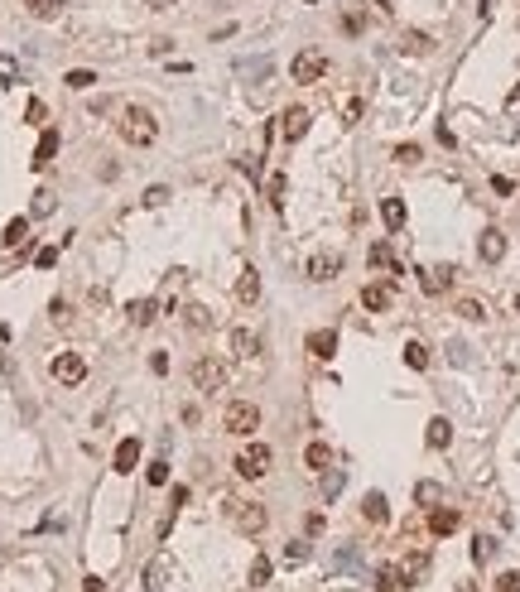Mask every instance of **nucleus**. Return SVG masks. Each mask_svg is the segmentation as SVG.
<instances>
[{
    "label": "nucleus",
    "instance_id": "nucleus-10",
    "mask_svg": "<svg viewBox=\"0 0 520 592\" xmlns=\"http://www.w3.org/2000/svg\"><path fill=\"white\" fill-rule=\"evenodd\" d=\"M111 467H116L121 477H131V472L140 467V438H121V443H116V458H111Z\"/></svg>",
    "mask_w": 520,
    "mask_h": 592
},
{
    "label": "nucleus",
    "instance_id": "nucleus-32",
    "mask_svg": "<svg viewBox=\"0 0 520 592\" xmlns=\"http://www.w3.org/2000/svg\"><path fill=\"white\" fill-rule=\"evenodd\" d=\"M405 366L424 371V366H429V347H424V342H405Z\"/></svg>",
    "mask_w": 520,
    "mask_h": 592
},
{
    "label": "nucleus",
    "instance_id": "nucleus-47",
    "mask_svg": "<svg viewBox=\"0 0 520 592\" xmlns=\"http://www.w3.org/2000/svg\"><path fill=\"white\" fill-rule=\"evenodd\" d=\"M284 559H289V564H303V559H308V544H299V539H294V544L284 549Z\"/></svg>",
    "mask_w": 520,
    "mask_h": 592
},
{
    "label": "nucleus",
    "instance_id": "nucleus-16",
    "mask_svg": "<svg viewBox=\"0 0 520 592\" xmlns=\"http://www.w3.org/2000/svg\"><path fill=\"white\" fill-rule=\"evenodd\" d=\"M376 588H381V592L410 588V578H405V568H400V564H381V568H376Z\"/></svg>",
    "mask_w": 520,
    "mask_h": 592
},
{
    "label": "nucleus",
    "instance_id": "nucleus-53",
    "mask_svg": "<svg viewBox=\"0 0 520 592\" xmlns=\"http://www.w3.org/2000/svg\"><path fill=\"white\" fill-rule=\"evenodd\" d=\"M458 592H477V583H458Z\"/></svg>",
    "mask_w": 520,
    "mask_h": 592
},
{
    "label": "nucleus",
    "instance_id": "nucleus-41",
    "mask_svg": "<svg viewBox=\"0 0 520 592\" xmlns=\"http://www.w3.org/2000/svg\"><path fill=\"white\" fill-rule=\"evenodd\" d=\"M44 116H49L44 102H29V107H25V121H29V126H44Z\"/></svg>",
    "mask_w": 520,
    "mask_h": 592
},
{
    "label": "nucleus",
    "instance_id": "nucleus-1",
    "mask_svg": "<svg viewBox=\"0 0 520 592\" xmlns=\"http://www.w3.org/2000/svg\"><path fill=\"white\" fill-rule=\"evenodd\" d=\"M116 131H121V140H126L131 150H150L155 135H159V121H155V111H150V107H126V111H121V121H116Z\"/></svg>",
    "mask_w": 520,
    "mask_h": 592
},
{
    "label": "nucleus",
    "instance_id": "nucleus-17",
    "mask_svg": "<svg viewBox=\"0 0 520 592\" xmlns=\"http://www.w3.org/2000/svg\"><path fill=\"white\" fill-rule=\"evenodd\" d=\"M231 351H236L241 361H250V356L260 351V337H255L250 327H231Z\"/></svg>",
    "mask_w": 520,
    "mask_h": 592
},
{
    "label": "nucleus",
    "instance_id": "nucleus-13",
    "mask_svg": "<svg viewBox=\"0 0 520 592\" xmlns=\"http://www.w3.org/2000/svg\"><path fill=\"white\" fill-rule=\"evenodd\" d=\"M279 121H284V126H279V131H284V140H303V135H308V121H313V116H308L303 107H289L284 116H279Z\"/></svg>",
    "mask_w": 520,
    "mask_h": 592
},
{
    "label": "nucleus",
    "instance_id": "nucleus-5",
    "mask_svg": "<svg viewBox=\"0 0 520 592\" xmlns=\"http://www.w3.org/2000/svg\"><path fill=\"white\" fill-rule=\"evenodd\" d=\"M226 511H231V520H236L241 535H260V530L270 525V511H265L260 501H231Z\"/></svg>",
    "mask_w": 520,
    "mask_h": 592
},
{
    "label": "nucleus",
    "instance_id": "nucleus-30",
    "mask_svg": "<svg viewBox=\"0 0 520 592\" xmlns=\"http://www.w3.org/2000/svg\"><path fill=\"white\" fill-rule=\"evenodd\" d=\"M458 318H467V323H482L487 318V308H482V298H458V308H453Z\"/></svg>",
    "mask_w": 520,
    "mask_h": 592
},
{
    "label": "nucleus",
    "instance_id": "nucleus-31",
    "mask_svg": "<svg viewBox=\"0 0 520 592\" xmlns=\"http://www.w3.org/2000/svg\"><path fill=\"white\" fill-rule=\"evenodd\" d=\"M414 501H419V506H438V501H443V486H438V482H419V486H414Z\"/></svg>",
    "mask_w": 520,
    "mask_h": 592
},
{
    "label": "nucleus",
    "instance_id": "nucleus-37",
    "mask_svg": "<svg viewBox=\"0 0 520 592\" xmlns=\"http://www.w3.org/2000/svg\"><path fill=\"white\" fill-rule=\"evenodd\" d=\"M265 198H270V207L284 203V174H270V183H265Z\"/></svg>",
    "mask_w": 520,
    "mask_h": 592
},
{
    "label": "nucleus",
    "instance_id": "nucleus-12",
    "mask_svg": "<svg viewBox=\"0 0 520 592\" xmlns=\"http://www.w3.org/2000/svg\"><path fill=\"white\" fill-rule=\"evenodd\" d=\"M477 255H482L487 265H496V260L506 255V236H501L496 226H487V231H482V241H477Z\"/></svg>",
    "mask_w": 520,
    "mask_h": 592
},
{
    "label": "nucleus",
    "instance_id": "nucleus-20",
    "mask_svg": "<svg viewBox=\"0 0 520 592\" xmlns=\"http://www.w3.org/2000/svg\"><path fill=\"white\" fill-rule=\"evenodd\" d=\"M400 49H405V54H414V58H424V54H434V39H429L424 29H405Z\"/></svg>",
    "mask_w": 520,
    "mask_h": 592
},
{
    "label": "nucleus",
    "instance_id": "nucleus-24",
    "mask_svg": "<svg viewBox=\"0 0 520 592\" xmlns=\"http://www.w3.org/2000/svg\"><path fill=\"white\" fill-rule=\"evenodd\" d=\"M303 462H308L313 472H328V467H332V448H328V443H308V448H303Z\"/></svg>",
    "mask_w": 520,
    "mask_h": 592
},
{
    "label": "nucleus",
    "instance_id": "nucleus-18",
    "mask_svg": "<svg viewBox=\"0 0 520 592\" xmlns=\"http://www.w3.org/2000/svg\"><path fill=\"white\" fill-rule=\"evenodd\" d=\"M390 298H395V289H390V284H366V289H361V303H366L371 313L390 308Z\"/></svg>",
    "mask_w": 520,
    "mask_h": 592
},
{
    "label": "nucleus",
    "instance_id": "nucleus-46",
    "mask_svg": "<svg viewBox=\"0 0 520 592\" xmlns=\"http://www.w3.org/2000/svg\"><path fill=\"white\" fill-rule=\"evenodd\" d=\"M496 592H520V573H501V578H496Z\"/></svg>",
    "mask_w": 520,
    "mask_h": 592
},
{
    "label": "nucleus",
    "instance_id": "nucleus-56",
    "mask_svg": "<svg viewBox=\"0 0 520 592\" xmlns=\"http://www.w3.org/2000/svg\"><path fill=\"white\" fill-rule=\"evenodd\" d=\"M516 313H520V294H516Z\"/></svg>",
    "mask_w": 520,
    "mask_h": 592
},
{
    "label": "nucleus",
    "instance_id": "nucleus-9",
    "mask_svg": "<svg viewBox=\"0 0 520 592\" xmlns=\"http://www.w3.org/2000/svg\"><path fill=\"white\" fill-rule=\"evenodd\" d=\"M419 274V289L424 294H443L448 284H453V265H424V270H414Z\"/></svg>",
    "mask_w": 520,
    "mask_h": 592
},
{
    "label": "nucleus",
    "instance_id": "nucleus-7",
    "mask_svg": "<svg viewBox=\"0 0 520 592\" xmlns=\"http://www.w3.org/2000/svg\"><path fill=\"white\" fill-rule=\"evenodd\" d=\"M308 279H313V284H328V279H337V274H342V255H337V250H318V255H308Z\"/></svg>",
    "mask_w": 520,
    "mask_h": 592
},
{
    "label": "nucleus",
    "instance_id": "nucleus-27",
    "mask_svg": "<svg viewBox=\"0 0 520 592\" xmlns=\"http://www.w3.org/2000/svg\"><path fill=\"white\" fill-rule=\"evenodd\" d=\"M164 573H169V559H164V554H159V559H150V568H145V588L159 592V588H164Z\"/></svg>",
    "mask_w": 520,
    "mask_h": 592
},
{
    "label": "nucleus",
    "instance_id": "nucleus-33",
    "mask_svg": "<svg viewBox=\"0 0 520 592\" xmlns=\"http://www.w3.org/2000/svg\"><path fill=\"white\" fill-rule=\"evenodd\" d=\"M400 568H405V578H410V583H419V578L429 573V554H410Z\"/></svg>",
    "mask_w": 520,
    "mask_h": 592
},
{
    "label": "nucleus",
    "instance_id": "nucleus-43",
    "mask_svg": "<svg viewBox=\"0 0 520 592\" xmlns=\"http://www.w3.org/2000/svg\"><path fill=\"white\" fill-rule=\"evenodd\" d=\"M145 203H150V207H164V203H169V188H164V183H155V188L145 193Z\"/></svg>",
    "mask_w": 520,
    "mask_h": 592
},
{
    "label": "nucleus",
    "instance_id": "nucleus-25",
    "mask_svg": "<svg viewBox=\"0 0 520 592\" xmlns=\"http://www.w3.org/2000/svg\"><path fill=\"white\" fill-rule=\"evenodd\" d=\"M126 313H131V323H135V327H150V323H155V313H159V308H155V298H135V303H131Z\"/></svg>",
    "mask_w": 520,
    "mask_h": 592
},
{
    "label": "nucleus",
    "instance_id": "nucleus-26",
    "mask_svg": "<svg viewBox=\"0 0 520 592\" xmlns=\"http://www.w3.org/2000/svg\"><path fill=\"white\" fill-rule=\"evenodd\" d=\"M424 438H429V448H448V443H453V424H448V419H429V433H424Z\"/></svg>",
    "mask_w": 520,
    "mask_h": 592
},
{
    "label": "nucleus",
    "instance_id": "nucleus-34",
    "mask_svg": "<svg viewBox=\"0 0 520 592\" xmlns=\"http://www.w3.org/2000/svg\"><path fill=\"white\" fill-rule=\"evenodd\" d=\"M68 87H73V92H87V87H92V82H97V73H92V68H73V73H68Z\"/></svg>",
    "mask_w": 520,
    "mask_h": 592
},
{
    "label": "nucleus",
    "instance_id": "nucleus-11",
    "mask_svg": "<svg viewBox=\"0 0 520 592\" xmlns=\"http://www.w3.org/2000/svg\"><path fill=\"white\" fill-rule=\"evenodd\" d=\"M308 351H313L318 361H332V356H337V332H332V327H318V332H308Z\"/></svg>",
    "mask_w": 520,
    "mask_h": 592
},
{
    "label": "nucleus",
    "instance_id": "nucleus-36",
    "mask_svg": "<svg viewBox=\"0 0 520 592\" xmlns=\"http://www.w3.org/2000/svg\"><path fill=\"white\" fill-rule=\"evenodd\" d=\"M25 5H29V15H39V20H54L63 0H25Z\"/></svg>",
    "mask_w": 520,
    "mask_h": 592
},
{
    "label": "nucleus",
    "instance_id": "nucleus-23",
    "mask_svg": "<svg viewBox=\"0 0 520 592\" xmlns=\"http://www.w3.org/2000/svg\"><path fill=\"white\" fill-rule=\"evenodd\" d=\"M381 222L390 231H400V226H405V203H400V198H381Z\"/></svg>",
    "mask_w": 520,
    "mask_h": 592
},
{
    "label": "nucleus",
    "instance_id": "nucleus-44",
    "mask_svg": "<svg viewBox=\"0 0 520 592\" xmlns=\"http://www.w3.org/2000/svg\"><path fill=\"white\" fill-rule=\"evenodd\" d=\"M472 559L487 564V559H492V539H472Z\"/></svg>",
    "mask_w": 520,
    "mask_h": 592
},
{
    "label": "nucleus",
    "instance_id": "nucleus-28",
    "mask_svg": "<svg viewBox=\"0 0 520 592\" xmlns=\"http://www.w3.org/2000/svg\"><path fill=\"white\" fill-rule=\"evenodd\" d=\"M0 241L10 246V250H15V246H25L29 241V217H15V222L5 226V236H0Z\"/></svg>",
    "mask_w": 520,
    "mask_h": 592
},
{
    "label": "nucleus",
    "instance_id": "nucleus-21",
    "mask_svg": "<svg viewBox=\"0 0 520 592\" xmlns=\"http://www.w3.org/2000/svg\"><path fill=\"white\" fill-rule=\"evenodd\" d=\"M458 525H463V515H458V511H448V506H438V511L429 515V530H434V535H453Z\"/></svg>",
    "mask_w": 520,
    "mask_h": 592
},
{
    "label": "nucleus",
    "instance_id": "nucleus-39",
    "mask_svg": "<svg viewBox=\"0 0 520 592\" xmlns=\"http://www.w3.org/2000/svg\"><path fill=\"white\" fill-rule=\"evenodd\" d=\"M34 265H39V270H54V265H58V246H44V250H34Z\"/></svg>",
    "mask_w": 520,
    "mask_h": 592
},
{
    "label": "nucleus",
    "instance_id": "nucleus-35",
    "mask_svg": "<svg viewBox=\"0 0 520 592\" xmlns=\"http://www.w3.org/2000/svg\"><path fill=\"white\" fill-rule=\"evenodd\" d=\"M265 583H270V559L260 554V559L250 564V588H265Z\"/></svg>",
    "mask_w": 520,
    "mask_h": 592
},
{
    "label": "nucleus",
    "instance_id": "nucleus-45",
    "mask_svg": "<svg viewBox=\"0 0 520 592\" xmlns=\"http://www.w3.org/2000/svg\"><path fill=\"white\" fill-rule=\"evenodd\" d=\"M169 482V462H150V486H164Z\"/></svg>",
    "mask_w": 520,
    "mask_h": 592
},
{
    "label": "nucleus",
    "instance_id": "nucleus-48",
    "mask_svg": "<svg viewBox=\"0 0 520 592\" xmlns=\"http://www.w3.org/2000/svg\"><path fill=\"white\" fill-rule=\"evenodd\" d=\"M323 491L337 496V491H342V472H328V477H323Z\"/></svg>",
    "mask_w": 520,
    "mask_h": 592
},
{
    "label": "nucleus",
    "instance_id": "nucleus-4",
    "mask_svg": "<svg viewBox=\"0 0 520 592\" xmlns=\"http://www.w3.org/2000/svg\"><path fill=\"white\" fill-rule=\"evenodd\" d=\"M231 467H236V477L255 482V477H265V472H270V448H265V443H246V448L236 453Z\"/></svg>",
    "mask_w": 520,
    "mask_h": 592
},
{
    "label": "nucleus",
    "instance_id": "nucleus-15",
    "mask_svg": "<svg viewBox=\"0 0 520 592\" xmlns=\"http://www.w3.org/2000/svg\"><path fill=\"white\" fill-rule=\"evenodd\" d=\"M54 155H58V131L49 126V131L39 135V145H34V159H29V164H34V169H49V164H54Z\"/></svg>",
    "mask_w": 520,
    "mask_h": 592
},
{
    "label": "nucleus",
    "instance_id": "nucleus-29",
    "mask_svg": "<svg viewBox=\"0 0 520 592\" xmlns=\"http://www.w3.org/2000/svg\"><path fill=\"white\" fill-rule=\"evenodd\" d=\"M183 323L198 327V332H207V327H212V313H207L202 303H183Z\"/></svg>",
    "mask_w": 520,
    "mask_h": 592
},
{
    "label": "nucleus",
    "instance_id": "nucleus-8",
    "mask_svg": "<svg viewBox=\"0 0 520 592\" xmlns=\"http://www.w3.org/2000/svg\"><path fill=\"white\" fill-rule=\"evenodd\" d=\"M83 376H87V361L78 351H58L54 356V380L58 385H83Z\"/></svg>",
    "mask_w": 520,
    "mask_h": 592
},
{
    "label": "nucleus",
    "instance_id": "nucleus-55",
    "mask_svg": "<svg viewBox=\"0 0 520 592\" xmlns=\"http://www.w3.org/2000/svg\"><path fill=\"white\" fill-rule=\"evenodd\" d=\"M376 5H381V10H390V0H376Z\"/></svg>",
    "mask_w": 520,
    "mask_h": 592
},
{
    "label": "nucleus",
    "instance_id": "nucleus-54",
    "mask_svg": "<svg viewBox=\"0 0 520 592\" xmlns=\"http://www.w3.org/2000/svg\"><path fill=\"white\" fill-rule=\"evenodd\" d=\"M145 5H155V10H164V5H169V0H145Z\"/></svg>",
    "mask_w": 520,
    "mask_h": 592
},
{
    "label": "nucleus",
    "instance_id": "nucleus-3",
    "mask_svg": "<svg viewBox=\"0 0 520 592\" xmlns=\"http://www.w3.org/2000/svg\"><path fill=\"white\" fill-rule=\"evenodd\" d=\"M222 429L226 433H255L260 429V404H250V400H231L226 409H222Z\"/></svg>",
    "mask_w": 520,
    "mask_h": 592
},
{
    "label": "nucleus",
    "instance_id": "nucleus-19",
    "mask_svg": "<svg viewBox=\"0 0 520 592\" xmlns=\"http://www.w3.org/2000/svg\"><path fill=\"white\" fill-rule=\"evenodd\" d=\"M366 260H371V270H390V274H400V260H395V250L385 241H376L371 250H366Z\"/></svg>",
    "mask_w": 520,
    "mask_h": 592
},
{
    "label": "nucleus",
    "instance_id": "nucleus-22",
    "mask_svg": "<svg viewBox=\"0 0 520 592\" xmlns=\"http://www.w3.org/2000/svg\"><path fill=\"white\" fill-rule=\"evenodd\" d=\"M361 515H366L371 525H385V520H390V506H385V496H381V491H371V496L361 501Z\"/></svg>",
    "mask_w": 520,
    "mask_h": 592
},
{
    "label": "nucleus",
    "instance_id": "nucleus-50",
    "mask_svg": "<svg viewBox=\"0 0 520 592\" xmlns=\"http://www.w3.org/2000/svg\"><path fill=\"white\" fill-rule=\"evenodd\" d=\"M150 371H155V376H164V371H169V356H164V351H155V356H150Z\"/></svg>",
    "mask_w": 520,
    "mask_h": 592
},
{
    "label": "nucleus",
    "instance_id": "nucleus-42",
    "mask_svg": "<svg viewBox=\"0 0 520 592\" xmlns=\"http://www.w3.org/2000/svg\"><path fill=\"white\" fill-rule=\"evenodd\" d=\"M395 164H419V145H395Z\"/></svg>",
    "mask_w": 520,
    "mask_h": 592
},
{
    "label": "nucleus",
    "instance_id": "nucleus-40",
    "mask_svg": "<svg viewBox=\"0 0 520 592\" xmlns=\"http://www.w3.org/2000/svg\"><path fill=\"white\" fill-rule=\"evenodd\" d=\"M15 78H20V63L10 54H0V82H15Z\"/></svg>",
    "mask_w": 520,
    "mask_h": 592
},
{
    "label": "nucleus",
    "instance_id": "nucleus-51",
    "mask_svg": "<svg viewBox=\"0 0 520 592\" xmlns=\"http://www.w3.org/2000/svg\"><path fill=\"white\" fill-rule=\"evenodd\" d=\"M83 592H107V583H102L97 573H87V578H83Z\"/></svg>",
    "mask_w": 520,
    "mask_h": 592
},
{
    "label": "nucleus",
    "instance_id": "nucleus-2",
    "mask_svg": "<svg viewBox=\"0 0 520 592\" xmlns=\"http://www.w3.org/2000/svg\"><path fill=\"white\" fill-rule=\"evenodd\" d=\"M188 376H193V385H198L202 395H222V390H226V366H222V356H198Z\"/></svg>",
    "mask_w": 520,
    "mask_h": 592
},
{
    "label": "nucleus",
    "instance_id": "nucleus-6",
    "mask_svg": "<svg viewBox=\"0 0 520 592\" xmlns=\"http://www.w3.org/2000/svg\"><path fill=\"white\" fill-rule=\"evenodd\" d=\"M289 78H294V82H323V78H328V54H318V49H303V54H294V63H289Z\"/></svg>",
    "mask_w": 520,
    "mask_h": 592
},
{
    "label": "nucleus",
    "instance_id": "nucleus-38",
    "mask_svg": "<svg viewBox=\"0 0 520 592\" xmlns=\"http://www.w3.org/2000/svg\"><path fill=\"white\" fill-rule=\"evenodd\" d=\"M49 212H54V193L39 188V193H34V217H49Z\"/></svg>",
    "mask_w": 520,
    "mask_h": 592
},
{
    "label": "nucleus",
    "instance_id": "nucleus-49",
    "mask_svg": "<svg viewBox=\"0 0 520 592\" xmlns=\"http://www.w3.org/2000/svg\"><path fill=\"white\" fill-rule=\"evenodd\" d=\"M356 116H361V102H356V97H352V102L342 107V121H347V126H356Z\"/></svg>",
    "mask_w": 520,
    "mask_h": 592
},
{
    "label": "nucleus",
    "instance_id": "nucleus-52",
    "mask_svg": "<svg viewBox=\"0 0 520 592\" xmlns=\"http://www.w3.org/2000/svg\"><path fill=\"white\" fill-rule=\"evenodd\" d=\"M361 25H366L361 15H347V20H342V29H347V34H361Z\"/></svg>",
    "mask_w": 520,
    "mask_h": 592
},
{
    "label": "nucleus",
    "instance_id": "nucleus-14",
    "mask_svg": "<svg viewBox=\"0 0 520 592\" xmlns=\"http://www.w3.org/2000/svg\"><path fill=\"white\" fill-rule=\"evenodd\" d=\"M236 298L241 303H260V270L241 265V279H236Z\"/></svg>",
    "mask_w": 520,
    "mask_h": 592
}]
</instances>
